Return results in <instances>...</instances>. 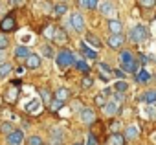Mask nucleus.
<instances>
[{
  "label": "nucleus",
  "mask_w": 156,
  "mask_h": 145,
  "mask_svg": "<svg viewBox=\"0 0 156 145\" xmlns=\"http://www.w3.org/2000/svg\"><path fill=\"white\" fill-rule=\"evenodd\" d=\"M119 62L125 68V72H129V74H138V61L134 59V55L130 51H121L119 53Z\"/></svg>",
  "instance_id": "obj_1"
},
{
  "label": "nucleus",
  "mask_w": 156,
  "mask_h": 145,
  "mask_svg": "<svg viewBox=\"0 0 156 145\" xmlns=\"http://www.w3.org/2000/svg\"><path fill=\"white\" fill-rule=\"evenodd\" d=\"M147 37H149V31H147V28L141 26V24L134 26V28L130 30V33H129V39H130L132 42H143Z\"/></svg>",
  "instance_id": "obj_2"
},
{
  "label": "nucleus",
  "mask_w": 156,
  "mask_h": 145,
  "mask_svg": "<svg viewBox=\"0 0 156 145\" xmlns=\"http://www.w3.org/2000/svg\"><path fill=\"white\" fill-rule=\"evenodd\" d=\"M55 61H57V66H59V68H68V66L75 64V55H73L72 51H61V53L55 57Z\"/></svg>",
  "instance_id": "obj_3"
},
{
  "label": "nucleus",
  "mask_w": 156,
  "mask_h": 145,
  "mask_svg": "<svg viewBox=\"0 0 156 145\" xmlns=\"http://www.w3.org/2000/svg\"><path fill=\"white\" fill-rule=\"evenodd\" d=\"M70 26H72L73 31H77V33H81V31L85 30V20H83L81 13H72V17H70Z\"/></svg>",
  "instance_id": "obj_4"
},
{
  "label": "nucleus",
  "mask_w": 156,
  "mask_h": 145,
  "mask_svg": "<svg viewBox=\"0 0 156 145\" xmlns=\"http://www.w3.org/2000/svg\"><path fill=\"white\" fill-rule=\"evenodd\" d=\"M17 28V22L13 19V15H8L2 19V22H0V30H2V33H9V31H15Z\"/></svg>",
  "instance_id": "obj_5"
},
{
  "label": "nucleus",
  "mask_w": 156,
  "mask_h": 145,
  "mask_svg": "<svg viewBox=\"0 0 156 145\" xmlns=\"http://www.w3.org/2000/svg\"><path fill=\"white\" fill-rule=\"evenodd\" d=\"M99 9H101V13H103L105 17H108L110 20H114V17H116V13H118V9H116V6H114L112 2H103Z\"/></svg>",
  "instance_id": "obj_6"
},
{
  "label": "nucleus",
  "mask_w": 156,
  "mask_h": 145,
  "mask_svg": "<svg viewBox=\"0 0 156 145\" xmlns=\"http://www.w3.org/2000/svg\"><path fill=\"white\" fill-rule=\"evenodd\" d=\"M22 141H24V132L19 130V129H15L8 136V145H22Z\"/></svg>",
  "instance_id": "obj_7"
},
{
  "label": "nucleus",
  "mask_w": 156,
  "mask_h": 145,
  "mask_svg": "<svg viewBox=\"0 0 156 145\" xmlns=\"http://www.w3.org/2000/svg\"><path fill=\"white\" fill-rule=\"evenodd\" d=\"M107 42H108V46H110L112 50H119V48L123 46L125 39H123V35H110V37L107 39Z\"/></svg>",
  "instance_id": "obj_8"
},
{
  "label": "nucleus",
  "mask_w": 156,
  "mask_h": 145,
  "mask_svg": "<svg viewBox=\"0 0 156 145\" xmlns=\"http://www.w3.org/2000/svg\"><path fill=\"white\" fill-rule=\"evenodd\" d=\"M81 121H83L85 125L94 123V121H96V112H94L92 108H83V110H81Z\"/></svg>",
  "instance_id": "obj_9"
},
{
  "label": "nucleus",
  "mask_w": 156,
  "mask_h": 145,
  "mask_svg": "<svg viewBox=\"0 0 156 145\" xmlns=\"http://www.w3.org/2000/svg\"><path fill=\"white\" fill-rule=\"evenodd\" d=\"M26 66H28V68H39V66H41V57H39L37 53H30V55L26 57Z\"/></svg>",
  "instance_id": "obj_10"
},
{
  "label": "nucleus",
  "mask_w": 156,
  "mask_h": 145,
  "mask_svg": "<svg viewBox=\"0 0 156 145\" xmlns=\"http://www.w3.org/2000/svg\"><path fill=\"white\" fill-rule=\"evenodd\" d=\"M108 30L112 31V35H121V30H123V24L119 20H108Z\"/></svg>",
  "instance_id": "obj_11"
},
{
  "label": "nucleus",
  "mask_w": 156,
  "mask_h": 145,
  "mask_svg": "<svg viewBox=\"0 0 156 145\" xmlns=\"http://www.w3.org/2000/svg\"><path fill=\"white\" fill-rule=\"evenodd\" d=\"M17 96H19V87L17 85H11L8 88V92H6V99L9 103H13V101H17Z\"/></svg>",
  "instance_id": "obj_12"
},
{
  "label": "nucleus",
  "mask_w": 156,
  "mask_h": 145,
  "mask_svg": "<svg viewBox=\"0 0 156 145\" xmlns=\"http://www.w3.org/2000/svg\"><path fill=\"white\" fill-rule=\"evenodd\" d=\"M103 110H105V114H107V116H114V114L119 110V105H118L116 101H108V103L103 107Z\"/></svg>",
  "instance_id": "obj_13"
},
{
  "label": "nucleus",
  "mask_w": 156,
  "mask_h": 145,
  "mask_svg": "<svg viewBox=\"0 0 156 145\" xmlns=\"http://www.w3.org/2000/svg\"><path fill=\"white\" fill-rule=\"evenodd\" d=\"M53 41H57V42H68V35L62 31V28H55V33H53Z\"/></svg>",
  "instance_id": "obj_14"
},
{
  "label": "nucleus",
  "mask_w": 156,
  "mask_h": 145,
  "mask_svg": "<svg viewBox=\"0 0 156 145\" xmlns=\"http://www.w3.org/2000/svg\"><path fill=\"white\" fill-rule=\"evenodd\" d=\"M138 134H140V129H138L136 125H129V127H127V130H125V138H129V140L138 138Z\"/></svg>",
  "instance_id": "obj_15"
},
{
  "label": "nucleus",
  "mask_w": 156,
  "mask_h": 145,
  "mask_svg": "<svg viewBox=\"0 0 156 145\" xmlns=\"http://www.w3.org/2000/svg\"><path fill=\"white\" fill-rule=\"evenodd\" d=\"M99 72H101V79H105V81H108L110 79V66L108 64H103V62H99Z\"/></svg>",
  "instance_id": "obj_16"
},
{
  "label": "nucleus",
  "mask_w": 156,
  "mask_h": 145,
  "mask_svg": "<svg viewBox=\"0 0 156 145\" xmlns=\"http://www.w3.org/2000/svg\"><path fill=\"white\" fill-rule=\"evenodd\" d=\"M68 97H70V92H68L66 88H59V90L55 92V99H57V101H62V103H64Z\"/></svg>",
  "instance_id": "obj_17"
},
{
  "label": "nucleus",
  "mask_w": 156,
  "mask_h": 145,
  "mask_svg": "<svg viewBox=\"0 0 156 145\" xmlns=\"http://www.w3.org/2000/svg\"><path fill=\"white\" fill-rule=\"evenodd\" d=\"M110 143H112V145H125V136L114 132V134L110 136Z\"/></svg>",
  "instance_id": "obj_18"
},
{
  "label": "nucleus",
  "mask_w": 156,
  "mask_h": 145,
  "mask_svg": "<svg viewBox=\"0 0 156 145\" xmlns=\"http://www.w3.org/2000/svg\"><path fill=\"white\" fill-rule=\"evenodd\" d=\"M0 130H2L4 134H8V136H9V134L15 130V127H13V123H11V121H2V123H0Z\"/></svg>",
  "instance_id": "obj_19"
},
{
  "label": "nucleus",
  "mask_w": 156,
  "mask_h": 145,
  "mask_svg": "<svg viewBox=\"0 0 156 145\" xmlns=\"http://www.w3.org/2000/svg\"><path fill=\"white\" fill-rule=\"evenodd\" d=\"M28 55H30V50H28L26 46H19V48L15 50V57H17V59H26Z\"/></svg>",
  "instance_id": "obj_20"
},
{
  "label": "nucleus",
  "mask_w": 156,
  "mask_h": 145,
  "mask_svg": "<svg viewBox=\"0 0 156 145\" xmlns=\"http://www.w3.org/2000/svg\"><path fill=\"white\" fill-rule=\"evenodd\" d=\"M13 70V66L9 64V62H4V64H0V79H4L9 72Z\"/></svg>",
  "instance_id": "obj_21"
},
{
  "label": "nucleus",
  "mask_w": 156,
  "mask_h": 145,
  "mask_svg": "<svg viewBox=\"0 0 156 145\" xmlns=\"http://www.w3.org/2000/svg\"><path fill=\"white\" fill-rule=\"evenodd\" d=\"M136 79H138L140 83H147V81L151 79V74H149L147 70H140L138 74H136Z\"/></svg>",
  "instance_id": "obj_22"
},
{
  "label": "nucleus",
  "mask_w": 156,
  "mask_h": 145,
  "mask_svg": "<svg viewBox=\"0 0 156 145\" xmlns=\"http://www.w3.org/2000/svg\"><path fill=\"white\" fill-rule=\"evenodd\" d=\"M83 53H85V57L87 59H90V61H94V59H98V53L94 51V50H90L87 44H83Z\"/></svg>",
  "instance_id": "obj_23"
},
{
  "label": "nucleus",
  "mask_w": 156,
  "mask_h": 145,
  "mask_svg": "<svg viewBox=\"0 0 156 145\" xmlns=\"http://www.w3.org/2000/svg\"><path fill=\"white\" fill-rule=\"evenodd\" d=\"M87 41H88V42H90V44H92L94 48H101V41H99V39H98L96 35L88 33V35H87Z\"/></svg>",
  "instance_id": "obj_24"
},
{
  "label": "nucleus",
  "mask_w": 156,
  "mask_h": 145,
  "mask_svg": "<svg viewBox=\"0 0 156 145\" xmlns=\"http://www.w3.org/2000/svg\"><path fill=\"white\" fill-rule=\"evenodd\" d=\"M147 105H152L154 101H156V92H147V94H143V97H141Z\"/></svg>",
  "instance_id": "obj_25"
},
{
  "label": "nucleus",
  "mask_w": 156,
  "mask_h": 145,
  "mask_svg": "<svg viewBox=\"0 0 156 145\" xmlns=\"http://www.w3.org/2000/svg\"><path fill=\"white\" fill-rule=\"evenodd\" d=\"M75 68L79 70V72H83V74H88V72H90L88 64H87V62H83V61H75Z\"/></svg>",
  "instance_id": "obj_26"
},
{
  "label": "nucleus",
  "mask_w": 156,
  "mask_h": 145,
  "mask_svg": "<svg viewBox=\"0 0 156 145\" xmlns=\"http://www.w3.org/2000/svg\"><path fill=\"white\" fill-rule=\"evenodd\" d=\"M66 11H68V8H66L64 4H59V6H55V8H53V13H55L57 17H62Z\"/></svg>",
  "instance_id": "obj_27"
},
{
  "label": "nucleus",
  "mask_w": 156,
  "mask_h": 145,
  "mask_svg": "<svg viewBox=\"0 0 156 145\" xmlns=\"http://www.w3.org/2000/svg\"><path fill=\"white\" fill-rule=\"evenodd\" d=\"M39 94H41V97H42V99H44L48 105L51 103V94H50L48 90H44V88H39Z\"/></svg>",
  "instance_id": "obj_28"
},
{
  "label": "nucleus",
  "mask_w": 156,
  "mask_h": 145,
  "mask_svg": "<svg viewBox=\"0 0 156 145\" xmlns=\"http://www.w3.org/2000/svg\"><path fill=\"white\" fill-rule=\"evenodd\" d=\"M28 145H42V138L41 136H30L28 138Z\"/></svg>",
  "instance_id": "obj_29"
},
{
  "label": "nucleus",
  "mask_w": 156,
  "mask_h": 145,
  "mask_svg": "<svg viewBox=\"0 0 156 145\" xmlns=\"http://www.w3.org/2000/svg\"><path fill=\"white\" fill-rule=\"evenodd\" d=\"M9 46V41H8V37L2 33V31H0V50H6Z\"/></svg>",
  "instance_id": "obj_30"
},
{
  "label": "nucleus",
  "mask_w": 156,
  "mask_h": 145,
  "mask_svg": "<svg viewBox=\"0 0 156 145\" xmlns=\"http://www.w3.org/2000/svg\"><path fill=\"white\" fill-rule=\"evenodd\" d=\"M96 105H99V107H105V105H107L105 94H98V96H96Z\"/></svg>",
  "instance_id": "obj_31"
},
{
  "label": "nucleus",
  "mask_w": 156,
  "mask_h": 145,
  "mask_svg": "<svg viewBox=\"0 0 156 145\" xmlns=\"http://www.w3.org/2000/svg\"><path fill=\"white\" fill-rule=\"evenodd\" d=\"M42 55H46V57H53V50H51L50 44H44V46H42Z\"/></svg>",
  "instance_id": "obj_32"
},
{
  "label": "nucleus",
  "mask_w": 156,
  "mask_h": 145,
  "mask_svg": "<svg viewBox=\"0 0 156 145\" xmlns=\"http://www.w3.org/2000/svg\"><path fill=\"white\" fill-rule=\"evenodd\" d=\"M114 87H116V90H118V92H125V90L129 88V85H127L125 81H118V83H116Z\"/></svg>",
  "instance_id": "obj_33"
},
{
  "label": "nucleus",
  "mask_w": 156,
  "mask_h": 145,
  "mask_svg": "<svg viewBox=\"0 0 156 145\" xmlns=\"http://www.w3.org/2000/svg\"><path fill=\"white\" fill-rule=\"evenodd\" d=\"M62 101H57V99H51V103H50V108L51 110H59V108H62Z\"/></svg>",
  "instance_id": "obj_34"
},
{
  "label": "nucleus",
  "mask_w": 156,
  "mask_h": 145,
  "mask_svg": "<svg viewBox=\"0 0 156 145\" xmlns=\"http://www.w3.org/2000/svg\"><path fill=\"white\" fill-rule=\"evenodd\" d=\"M53 33H55V28H53V26H46V30H44V37L53 39Z\"/></svg>",
  "instance_id": "obj_35"
},
{
  "label": "nucleus",
  "mask_w": 156,
  "mask_h": 145,
  "mask_svg": "<svg viewBox=\"0 0 156 145\" xmlns=\"http://www.w3.org/2000/svg\"><path fill=\"white\" fill-rule=\"evenodd\" d=\"M140 4L143 8H154L156 6V0H140Z\"/></svg>",
  "instance_id": "obj_36"
},
{
  "label": "nucleus",
  "mask_w": 156,
  "mask_h": 145,
  "mask_svg": "<svg viewBox=\"0 0 156 145\" xmlns=\"http://www.w3.org/2000/svg\"><path fill=\"white\" fill-rule=\"evenodd\" d=\"M81 85H83V88H90V87L94 85V81H92V77H85V79L81 81Z\"/></svg>",
  "instance_id": "obj_37"
},
{
  "label": "nucleus",
  "mask_w": 156,
  "mask_h": 145,
  "mask_svg": "<svg viewBox=\"0 0 156 145\" xmlns=\"http://www.w3.org/2000/svg\"><path fill=\"white\" fill-rule=\"evenodd\" d=\"M114 76L118 77V81H119V79L123 81V79H125V72H123V70H114Z\"/></svg>",
  "instance_id": "obj_38"
},
{
  "label": "nucleus",
  "mask_w": 156,
  "mask_h": 145,
  "mask_svg": "<svg viewBox=\"0 0 156 145\" xmlns=\"http://www.w3.org/2000/svg\"><path fill=\"white\" fill-rule=\"evenodd\" d=\"M87 145H96V136L94 134H88L87 136Z\"/></svg>",
  "instance_id": "obj_39"
},
{
  "label": "nucleus",
  "mask_w": 156,
  "mask_h": 145,
  "mask_svg": "<svg viewBox=\"0 0 156 145\" xmlns=\"http://www.w3.org/2000/svg\"><path fill=\"white\" fill-rule=\"evenodd\" d=\"M98 2H99V0H87V8H90V9H94V8L98 6Z\"/></svg>",
  "instance_id": "obj_40"
},
{
  "label": "nucleus",
  "mask_w": 156,
  "mask_h": 145,
  "mask_svg": "<svg viewBox=\"0 0 156 145\" xmlns=\"http://www.w3.org/2000/svg\"><path fill=\"white\" fill-rule=\"evenodd\" d=\"M147 114H151V116L154 118V116H156V108H154L152 105H149V107H147Z\"/></svg>",
  "instance_id": "obj_41"
},
{
  "label": "nucleus",
  "mask_w": 156,
  "mask_h": 145,
  "mask_svg": "<svg viewBox=\"0 0 156 145\" xmlns=\"http://www.w3.org/2000/svg\"><path fill=\"white\" fill-rule=\"evenodd\" d=\"M51 134H53V138H55V140H62V132H61V130H57V129H55Z\"/></svg>",
  "instance_id": "obj_42"
},
{
  "label": "nucleus",
  "mask_w": 156,
  "mask_h": 145,
  "mask_svg": "<svg viewBox=\"0 0 156 145\" xmlns=\"http://www.w3.org/2000/svg\"><path fill=\"white\" fill-rule=\"evenodd\" d=\"M79 4H81L83 8H87V0H79Z\"/></svg>",
  "instance_id": "obj_43"
},
{
  "label": "nucleus",
  "mask_w": 156,
  "mask_h": 145,
  "mask_svg": "<svg viewBox=\"0 0 156 145\" xmlns=\"http://www.w3.org/2000/svg\"><path fill=\"white\" fill-rule=\"evenodd\" d=\"M2 61H4V53H2V51H0V62H2Z\"/></svg>",
  "instance_id": "obj_44"
},
{
  "label": "nucleus",
  "mask_w": 156,
  "mask_h": 145,
  "mask_svg": "<svg viewBox=\"0 0 156 145\" xmlns=\"http://www.w3.org/2000/svg\"><path fill=\"white\" fill-rule=\"evenodd\" d=\"M75 145H81V143H75Z\"/></svg>",
  "instance_id": "obj_45"
},
{
  "label": "nucleus",
  "mask_w": 156,
  "mask_h": 145,
  "mask_svg": "<svg viewBox=\"0 0 156 145\" xmlns=\"http://www.w3.org/2000/svg\"><path fill=\"white\" fill-rule=\"evenodd\" d=\"M42 145H44V143H42Z\"/></svg>",
  "instance_id": "obj_46"
}]
</instances>
